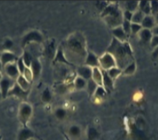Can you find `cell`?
Segmentation results:
<instances>
[{"label":"cell","mask_w":158,"mask_h":140,"mask_svg":"<svg viewBox=\"0 0 158 140\" xmlns=\"http://www.w3.org/2000/svg\"><path fill=\"white\" fill-rule=\"evenodd\" d=\"M52 99V95L48 89H46L42 93V101L44 102H49Z\"/></svg>","instance_id":"cell-33"},{"label":"cell","mask_w":158,"mask_h":140,"mask_svg":"<svg viewBox=\"0 0 158 140\" xmlns=\"http://www.w3.org/2000/svg\"><path fill=\"white\" fill-rule=\"evenodd\" d=\"M97 85L95 83H94L92 79H90V80H89V81H87V85H86V87H87V90H88L89 93H90V94H94V93H95L96 90H97Z\"/></svg>","instance_id":"cell-25"},{"label":"cell","mask_w":158,"mask_h":140,"mask_svg":"<svg viewBox=\"0 0 158 140\" xmlns=\"http://www.w3.org/2000/svg\"><path fill=\"white\" fill-rule=\"evenodd\" d=\"M81 128H79L78 126L77 125H73L71 126L69 129V135L73 138H77L81 135Z\"/></svg>","instance_id":"cell-23"},{"label":"cell","mask_w":158,"mask_h":140,"mask_svg":"<svg viewBox=\"0 0 158 140\" xmlns=\"http://www.w3.org/2000/svg\"><path fill=\"white\" fill-rule=\"evenodd\" d=\"M103 15L104 17V21L112 29L120 26L122 25L123 21V15L115 6L111 5L106 6L104 8V15Z\"/></svg>","instance_id":"cell-1"},{"label":"cell","mask_w":158,"mask_h":140,"mask_svg":"<svg viewBox=\"0 0 158 140\" xmlns=\"http://www.w3.org/2000/svg\"><path fill=\"white\" fill-rule=\"evenodd\" d=\"M153 56H154L155 57H156V56H158V46L156 47V49L154 50V53H153Z\"/></svg>","instance_id":"cell-43"},{"label":"cell","mask_w":158,"mask_h":140,"mask_svg":"<svg viewBox=\"0 0 158 140\" xmlns=\"http://www.w3.org/2000/svg\"><path fill=\"white\" fill-rule=\"evenodd\" d=\"M1 97H2V93H1V92H0V98H1Z\"/></svg>","instance_id":"cell-46"},{"label":"cell","mask_w":158,"mask_h":140,"mask_svg":"<svg viewBox=\"0 0 158 140\" xmlns=\"http://www.w3.org/2000/svg\"><path fill=\"white\" fill-rule=\"evenodd\" d=\"M56 59L57 60V61H59V62H65V63H67V58L64 56L63 51H62L61 49L57 52V54H56Z\"/></svg>","instance_id":"cell-35"},{"label":"cell","mask_w":158,"mask_h":140,"mask_svg":"<svg viewBox=\"0 0 158 140\" xmlns=\"http://www.w3.org/2000/svg\"><path fill=\"white\" fill-rule=\"evenodd\" d=\"M103 86L104 88L111 89L113 86V80L108 76L106 71L103 72Z\"/></svg>","instance_id":"cell-20"},{"label":"cell","mask_w":158,"mask_h":140,"mask_svg":"<svg viewBox=\"0 0 158 140\" xmlns=\"http://www.w3.org/2000/svg\"><path fill=\"white\" fill-rule=\"evenodd\" d=\"M26 93H27V92H25L23 90H22V89L19 87V86L16 83V84L10 89L9 93H8V95H15L17 96V97H25V96L26 95Z\"/></svg>","instance_id":"cell-15"},{"label":"cell","mask_w":158,"mask_h":140,"mask_svg":"<svg viewBox=\"0 0 158 140\" xmlns=\"http://www.w3.org/2000/svg\"><path fill=\"white\" fill-rule=\"evenodd\" d=\"M156 23H158V15H156Z\"/></svg>","instance_id":"cell-44"},{"label":"cell","mask_w":158,"mask_h":140,"mask_svg":"<svg viewBox=\"0 0 158 140\" xmlns=\"http://www.w3.org/2000/svg\"><path fill=\"white\" fill-rule=\"evenodd\" d=\"M68 48L70 52H74L75 54L79 56H85V49L82 42L78 38H73L69 40Z\"/></svg>","instance_id":"cell-3"},{"label":"cell","mask_w":158,"mask_h":140,"mask_svg":"<svg viewBox=\"0 0 158 140\" xmlns=\"http://www.w3.org/2000/svg\"><path fill=\"white\" fill-rule=\"evenodd\" d=\"M97 132L96 131L95 129H93V128H90L89 131V140L94 139L95 137H97Z\"/></svg>","instance_id":"cell-39"},{"label":"cell","mask_w":158,"mask_h":140,"mask_svg":"<svg viewBox=\"0 0 158 140\" xmlns=\"http://www.w3.org/2000/svg\"><path fill=\"white\" fill-rule=\"evenodd\" d=\"M22 75H23L25 78L27 79L28 81H29L30 83L32 81V79L34 78V77H33V74H32V71L30 69V67H26Z\"/></svg>","instance_id":"cell-28"},{"label":"cell","mask_w":158,"mask_h":140,"mask_svg":"<svg viewBox=\"0 0 158 140\" xmlns=\"http://www.w3.org/2000/svg\"><path fill=\"white\" fill-rule=\"evenodd\" d=\"M2 63H1V61H0V70H1V69H2Z\"/></svg>","instance_id":"cell-45"},{"label":"cell","mask_w":158,"mask_h":140,"mask_svg":"<svg viewBox=\"0 0 158 140\" xmlns=\"http://www.w3.org/2000/svg\"><path fill=\"white\" fill-rule=\"evenodd\" d=\"M112 34H113L114 38L117 40L118 41L122 42V43H124V42L126 41L127 34L124 32L123 29L121 25L112 29Z\"/></svg>","instance_id":"cell-11"},{"label":"cell","mask_w":158,"mask_h":140,"mask_svg":"<svg viewBox=\"0 0 158 140\" xmlns=\"http://www.w3.org/2000/svg\"><path fill=\"white\" fill-rule=\"evenodd\" d=\"M94 94H95V96L97 97H104V96H106V90H105V88H104V86H98Z\"/></svg>","instance_id":"cell-29"},{"label":"cell","mask_w":158,"mask_h":140,"mask_svg":"<svg viewBox=\"0 0 158 140\" xmlns=\"http://www.w3.org/2000/svg\"><path fill=\"white\" fill-rule=\"evenodd\" d=\"M154 23H155V20L153 17L151 16V15H146V16L144 17L141 25H142V29H152V28H153V26H154Z\"/></svg>","instance_id":"cell-14"},{"label":"cell","mask_w":158,"mask_h":140,"mask_svg":"<svg viewBox=\"0 0 158 140\" xmlns=\"http://www.w3.org/2000/svg\"><path fill=\"white\" fill-rule=\"evenodd\" d=\"M16 56L11 52H2L0 56V61L2 63V66H6L10 63H15L16 60Z\"/></svg>","instance_id":"cell-9"},{"label":"cell","mask_w":158,"mask_h":140,"mask_svg":"<svg viewBox=\"0 0 158 140\" xmlns=\"http://www.w3.org/2000/svg\"><path fill=\"white\" fill-rule=\"evenodd\" d=\"M11 81L9 78H3L0 81V92L2 93V97L5 98L8 95L11 89Z\"/></svg>","instance_id":"cell-8"},{"label":"cell","mask_w":158,"mask_h":140,"mask_svg":"<svg viewBox=\"0 0 158 140\" xmlns=\"http://www.w3.org/2000/svg\"><path fill=\"white\" fill-rule=\"evenodd\" d=\"M66 115H67V112L63 108H58L56 111V117L59 120H62V119L64 118Z\"/></svg>","instance_id":"cell-36"},{"label":"cell","mask_w":158,"mask_h":140,"mask_svg":"<svg viewBox=\"0 0 158 140\" xmlns=\"http://www.w3.org/2000/svg\"><path fill=\"white\" fill-rule=\"evenodd\" d=\"M85 65L88 66L91 68L94 67H98L99 66V59L94 53L89 52L88 55L86 56L85 60Z\"/></svg>","instance_id":"cell-12"},{"label":"cell","mask_w":158,"mask_h":140,"mask_svg":"<svg viewBox=\"0 0 158 140\" xmlns=\"http://www.w3.org/2000/svg\"><path fill=\"white\" fill-rule=\"evenodd\" d=\"M99 59V67L107 71L109 69L117 66L116 59L114 56L109 52H105L101 57L98 58Z\"/></svg>","instance_id":"cell-2"},{"label":"cell","mask_w":158,"mask_h":140,"mask_svg":"<svg viewBox=\"0 0 158 140\" xmlns=\"http://www.w3.org/2000/svg\"><path fill=\"white\" fill-rule=\"evenodd\" d=\"M150 8L151 12L153 14H156L158 15V2L157 1H153L150 2Z\"/></svg>","instance_id":"cell-38"},{"label":"cell","mask_w":158,"mask_h":140,"mask_svg":"<svg viewBox=\"0 0 158 140\" xmlns=\"http://www.w3.org/2000/svg\"><path fill=\"white\" fill-rule=\"evenodd\" d=\"M153 32H154L155 36H158V26H156V27L153 29Z\"/></svg>","instance_id":"cell-42"},{"label":"cell","mask_w":158,"mask_h":140,"mask_svg":"<svg viewBox=\"0 0 158 140\" xmlns=\"http://www.w3.org/2000/svg\"><path fill=\"white\" fill-rule=\"evenodd\" d=\"M16 80L17 84L19 86V87L22 90H23L25 92H27L29 90V88H30V83L22 74H20Z\"/></svg>","instance_id":"cell-13"},{"label":"cell","mask_w":158,"mask_h":140,"mask_svg":"<svg viewBox=\"0 0 158 140\" xmlns=\"http://www.w3.org/2000/svg\"><path fill=\"white\" fill-rule=\"evenodd\" d=\"M5 70L8 78H10L17 79L18 76L21 74L18 68V66H17V63H10V64L5 66Z\"/></svg>","instance_id":"cell-6"},{"label":"cell","mask_w":158,"mask_h":140,"mask_svg":"<svg viewBox=\"0 0 158 140\" xmlns=\"http://www.w3.org/2000/svg\"><path fill=\"white\" fill-rule=\"evenodd\" d=\"M151 45L153 47H157L158 46V36H154L152 37L151 40Z\"/></svg>","instance_id":"cell-41"},{"label":"cell","mask_w":158,"mask_h":140,"mask_svg":"<svg viewBox=\"0 0 158 140\" xmlns=\"http://www.w3.org/2000/svg\"><path fill=\"white\" fill-rule=\"evenodd\" d=\"M106 72H107V74H108V76H109L112 80H113V79H115L116 78H118V76L122 74L123 70L121 68H119L118 66H115V67H112V68L107 70Z\"/></svg>","instance_id":"cell-19"},{"label":"cell","mask_w":158,"mask_h":140,"mask_svg":"<svg viewBox=\"0 0 158 140\" xmlns=\"http://www.w3.org/2000/svg\"><path fill=\"white\" fill-rule=\"evenodd\" d=\"M122 28L123 29L124 32H126L127 34H129L131 33V22L129 21H127V20H123L122 22V25H121Z\"/></svg>","instance_id":"cell-31"},{"label":"cell","mask_w":158,"mask_h":140,"mask_svg":"<svg viewBox=\"0 0 158 140\" xmlns=\"http://www.w3.org/2000/svg\"><path fill=\"white\" fill-rule=\"evenodd\" d=\"M146 15H144L143 13L141 11L138 10L135 12L133 13V17L131 19V23H135V24H142V20H143L144 17Z\"/></svg>","instance_id":"cell-18"},{"label":"cell","mask_w":158,"mask_h":140,"mask_svg":"<svg viewBox=\"0 0 158 140\" xmlns=\"http://www.w3.org/2000/svg\"><path fill=\"white\" fill-rule=\"evenodd\" d=\"M138 2L136 1H128L126 2V10L131 12L134 13L138 11Z\"/></svg>","instance_id":"cell-24"},{"label":"cell","mask_w":158,"mask_h":140,"mask_svg":"<svg viewBox=\"0 0 158 140\" xmlns=\"http://www.w3.org/2000/svg\"><path fill=\"white\" fill-rule=\"evenodd\" d=\"M30 69L32 71L33 77L37 78L40 75V71H41V64L40 63V62L38 60H36V59L32 60Z\"/></svg>","instance_id":"cell-16"},{"label":"cell","mask_w":158,"mask_h":140,"mask_svg":"<svg viewBox=\"0 0 158 140\" xmlns=\"http://www.w3.org/2000/svg\"><path fill=\"white\" fill-rule=\"evenodd\" d=\"M55 52H56V49H55V44L54 42L52 41L50 45H48V55L50 57V59L55 56Z\"/></svg>","instance_id":"cell-34"},{"label":"cell","mask_w":158,"mask_h":140,"mask_svg":"<svg viewBox=\"0 0 158 140\" xmlns=\"http://www.w3.org/2000/svg\"><path fill=\"white\" fill-rule=\"evenodd\" d=\"M74 84L75 89H77V90H82V89L86 87L87 81L86 80H85L84 78H82L77 76L75 78V80H74Z\"/></svg>","instance_id":"cell-21"},{"label":"cell","mask_w":158,"mask_h":140,"mask_svg":"<svg viewBox=\"0 0 158 140\" xmlns=\"http://www.w3.org/2000/svg\"><path fill=\"white\" fill-rule=\"evenodd\" d=\"M13 42L10 39H7V40H6L5 42H4V47H5L6 49H11L13 47Z\"/></svg>","instance_id":"cell-40"},{"label":"cell","mask_w":158,"mask_h":140,"mask_svg":"<svg viewBox=\"0 0 158 140\" xmlns=\"http://www.w3.org/2000/svg\"><path fill=\"white\" fill-rule=\"evenodd\" d=\"M22 58L25 66H27V67H30L32 60H33V59H32V56H31L27 52H25V53H24V55L22 56Z\"/></svg>","instance_id":"cell-27"},{"label":"cell","mask_w":158,"mask_h":140,"mask_svg":"<svg viewBox=\"0 0 158 140\" xmlns=\"http://www.w3.org/2000/svg\"><path fill=\"white\" fill-rule=\"evenodd\" d=\"M92 80L97 86H103V72L100 67H94L92 72Z\"/></svg>","instance_id":"cell-10"},{"label":"cell","mask_w":158,"mask_h":140,"mask_svg":"<svg viewBox=\"0 0 158 140\" xmlns=\"http://www.w3.org/2000/svg\"><path fill=\"white\" fill-rule=\"evenodd\" d=\"M32 113V108L29 104H22L20 107L19 117L22 122H26L31 117Z\"/></svg>","instance_id":"cell-5"},{"label":"cell","mask_w":158,"mask_h":140,"mask_svg":"<svg viewBox=\"0 0 158 140\" xmlns=\"http://www.w3.org/2000/svg\"><path fill=\"white\" fill-rule=\"evenodd\" d=\"M135 70H136V65H135V63H129V64L125 67V69L123 70V74H128V75H129V74H133L134 72L135 71Z\"/></svg>","instance_id":"cell-26"},{"label":"cell","mask_w":158,"mask_h":140,"mask_svg":"<svg viewBox=\"0 0 158 140\" xmlns=\"http://www.w3.org/2000/svg\"><path fill=\"white\" fill-rule=\"evenodd\" d=\"M17 66H18V70H19L20 74H23L24 71H25V68H26L27 66H25V63H24L23 60H22V58H20V59H18V62H17Z\"/></svg>","instance_id":"cell-32"},{"label":"cell","mask_w":158,"mask_h":140,"mask_svg":"<svg viewBox=\"0 0 158 140\" xmlns=\"http://www.w3.org/2000/svg\"><path fill=\"white\" fill-rule=\"evenodd\" d=\"M142 29V26L140 24H135V23H131V32L133 34H137L139 33L141 30Z\"/></svg>","instance_id":"cell-30"},{"label":"cell","mask_w":158,"mask_h":140,"mask_svg":"<svg viewBox=\"0 0 158 140\" xmlns=\"http://www.w3.org/2000/svg\"><path fill=\"white\" fill-rule=\"evenodd\" d=\"M30 140H32V139H30Z\"/></svg>","instance_id":"cell-47"},{"label":"cell","mask_w":158,"mask_h":140,"mask_svg":"<svg viewBox=\"0 0 158 140\" xmlns=\"http://www.w3.org/2000/svg\"><path fill=\"white\" fill-rule=\"evenodd\" d=\"M138 35H139L141 39L145 42L151 41L152 37H153V34H152V32L150 31V29H142V30L139 32Z\"/></svg>","instance_id":"cell-17"},{"label":"cell","mask_w":158,"mask_h":140,"mask_svg":"<svg viewBox=\"0 0 158 140\" xmlns=\"http://www.w3.org/2000/svg\"><path fill=\"white\" fill-rule=\"evenodd\" d=\"M42 40H43V36H41V34L39 32L32 31V32H29L26 36H24L22 45L25 46V45H27L28 43H30V42H38V43H40V42L42 41Z\"/></svg>","instance_id":"cell-4"},{"label":"cell","mask_w":158,"mask_h":140,"mask_svg":"<svg viewBox=\"0 0 158 140\" xmlns=\"http://www.w3.org/2000/svg\"><path fill=\"white\" fill-rule=\"evenodd\" d=\"M32 138V133L27 129L22 130L18 135V140H30Z\"/></svg>","instance_id":"cell-22"},{"label":"cell","mask_w":158,"mask_h":140,"mask_svg":"<svg viewBox=\"0 0 158 140\" xmlns=\"http://www.w3.org/2000/svg\"><path fill=\"white\" fill-rule=\"evenodd\" d=\"M77 74L79 77L82 78L85 80L89 81L92 79V72H93V68L89 67L88 66H79L77 68Z\"/></svg>","instance_id":"cell-7"},{"label":"cell","mask_w":158,"mask_h":140,"mask_svg":"<svg viewBox=\"0 0 158 140\" xmlns=\"http://www.w3.org/2000/svg\"><path fill=\"white\" fill-rule=\"evenodd\" d=\"M132 17H133V13L131 12V11L126 10L123 13V20H127V21H129V22H131Z\"/></svg>","instance_id":"cell-37"}]
</instances>
